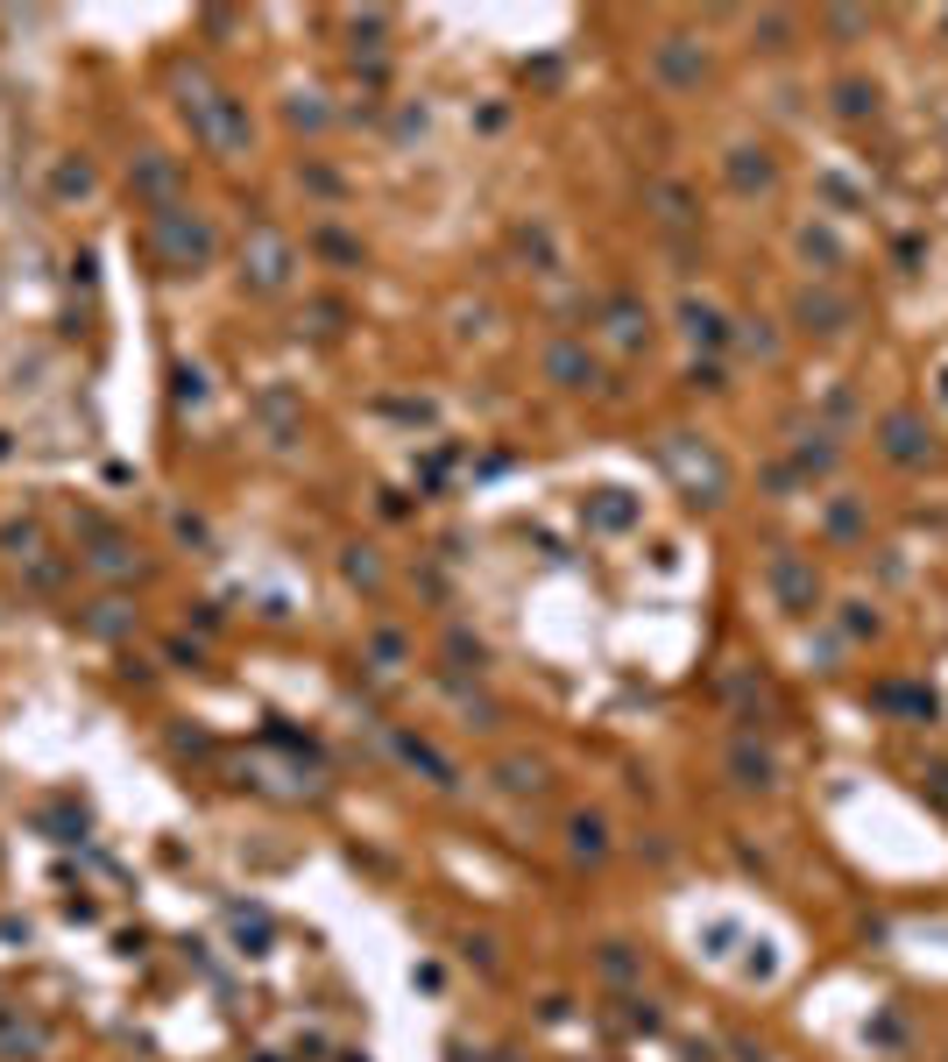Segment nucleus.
<instances>
[{
    "label": "nucleus",
    "mask_w": 948,
    "mask_h": 1062,
    "mask_svg": "<svg viewBox=\"0 0 948 1062\" xmlns=\"http://www.w3.org/2000/svg\"><path fill=\"white\" fill-rule=\"evenodd\" d=\"M680 319H687V334H694V340H709V348L722 340V312H715V305H701V297H687V305H680Z\"/></svg>",
    "instance_id": "f03ea898"
},
{
    "label": "nucleus",
    "mask_w": 948,
    "mask_h": 1062,
    "mask_svg": "<svg viewBox=\"0 0 948 1062\" xmlns=\"http://www.w3.org/2000/svg\"><path fill=\"white\" fill-rule=\"evenodd\" d=\"M800 312H807V319H850V305H842V297H815V291L800 297Z\"/></svg>",
    "instance_id": "20e7f679"
},
{
    "label": "nucleus",
    "mask_w": 948,
    "mask_h": 1062,
    "mask_svg": "<svg viewBox=\"0 0 948 1062\" xmlns=\"http://www.w3.org/2000/svg\"><path fill=\"white\" fill-rule=\"evenodd\" d=\"M729 177H736V191H750V185H772V156L764 149H736V163H729Z\"/></svg>",
    "instance_id": "f257e3e1"
},
{
    "label": "nucleus",
    "mask_w": 948,
    "mask_h": 1062,
    "mask_svg": "<svg viewBox=\"0 0 948 1062\" xmlns=\"http://www.w3.org/2000/svg\"><path fill=\"white\" fill-rule=\"evenodd\" d=\"M552 376H560V383H588V362H581L574 348H552Z\"/></svg>",
    "instance_id": "7ed1b4c3"
}]
</instances>
